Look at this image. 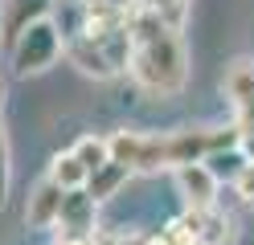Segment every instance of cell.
<instances>
[{"label": "cell", "mask_w": 254, "mask_h": 245, "mask_svg": "<svg viewBox=\"0 0 254 245\" xmlns=\"http://www.w3.org/2000/svg\"><path fill=\"white\" fill-rule=\"evenodd\" d=\"M127 37H131V57L127 70L152 94H181L189 82V53L181 41V29L164 25L156 12L127 4Z\"/></svg>", "instance_id": "cell-1"}, {"label": "cell", "mask_w": 254, "mask_h": 245, "mask_svg": "<svg viewBox=\"0 0 254 245\" xmlns=\"http://www.w3.org/2000/svg\"><path fill=\"white\" fill-rule=\"evenodd\" d=\"M62 49H66V41H62V29L50 21V16H41V21H33L17 41L8 45L12 74H17V78H29V74L50 70V65L58 61Z\"/></svg>", "instance_id": "cell-2"}, {"label": "cell", "mask_w": 254, "mask_h": 245, "mask_svg": "<svg viewBox=\"0 0 254 245\" xmlns=\"http://www.w3.org/2000/svg\"><path fill=\"white\" fill-rule=\"evenodd\" d=\"M221 90H226L230 106H234L238 135H250V131H254V61L250 57L230 61L226 78H221Z\"/></svg>", "instance_id": "cell-3"}, {"label": "cell", "mask_w": 254, "mask_h": 245, "mask_svg": "<svg viewBox=\"0 0 254 245\" xmlns=\"http://www.w3.org/2000/svg\"><path fill=\"white\" fill-rule=\"evenodd\" d=\"M177 225L193 241H201V245H230L234 241V221L217 204H209V208H185V217Z\"/></svg>", "instance_id": "cell-4"}, {"label": "cell", "mask_w": 254, "mask_h": 245, "mask_svg": "<svg viewBox=\"0 0 254 245\" xmlns=\"http://www.w3.org/2000/svg\"><path fill=\"white\" fill-rule=\"evenodd\" d=\"M217 184H221V180L209 172V163H205V159H193V163H181V168H177V188H181V196H185L189 208L217 204Z\"/></svg>", "instance_id": "cell-5"}, {"label": "cell", "mask_w": 254, "mask_h": 245, "mask_svg": "<svg viewBox=\"0 0 254 245\" xmlns=\"http://www.w3.org/2000/svg\"><path fill=\"white\" fill-rule=\"evenodd\" d=\"M94 196L86 188H70L62 196V208H58V225H62V237H90L94 233Z\"/></svg>", "instance_id": "cell-6"}, {"label": "cell", "mask_w": 254, "mask_h": 245, "mask_svg": "<svg viewBox=\"0 0 254 245\" xmlns=\"http://www.w3.org/2000/svg\"><path fill=\"white\" fill-rule=\"evenodd\" d=\"M41 16H50V0H4L0 4V41H4V49Z\"/></svg>", "instance_id": "cell-7"}, {"label": "cell", "mask_w": 254, "mask_h": 245, "mask_svg": "<svg viewBox=\"0 0 254 245\" xmlns=\"http://www.w3.org/2000/svg\"><path fill=\"white\" fill-rule=\"evenodd\" d=\"M62 196H66V188L54 184V180L45 176L41 184L29 192V200H25V225H29V229H50V225H58Z\"/></svg>", "instance_id": "cell-8"}, {"label": "cell", "mask_w": 254, "mask_h": 245, "mask_svg": "<svg viewBox=\"0 0 254 245\" xmlns=\"http://www.w3.org/2000/svg\"><path fill=\"white\" fill-rule=\"evenodd\" d=\"M66 57H70L82 74H90V78H115V74H119L115 65H111V57L103 53V45L90 41V37H82V33H74V37L66 41Z\"/></svg>", "instance_id": "cell-9"}, {"label": "cell", "mask_w": 254, "mask_h": 245, "mask_svg": "<svg viewBox=\"0 0 254 245\" xmlns=\"http://www.w3.org/2000/svg\"><path fill=\"white\" fill-rule=\"evenodd\" d=\"M127 180H131V168H127L123 159H107L103 168H94L90 172V180H86V192L94 196V200H111Z\"/></svg>", "instance_id": "cell-10"}, {"label": "cell", "mask_w": 254, "mask_h": 245, "mask_svg": "<svg viewBox=\"0 0 254 245\" xmlns=\"http://www.w3.org/2000/svg\"><path fill=\"white\" fill-rule=\"evenodd\" d=\"M50 180L54 184H62V188H86V180H90V172H86V163L78 159L74 151H58L54 159H50Z\"/></svg>", "instance_id": "cell-11"}, {"label": "cell", "mask_w": 254, "mask_h": 245, "mask_svg": "<svg viewBox=\"0 0 254 245\" xmlns=\"http://www.w3.org/2000/svg\"><path fill=\"white\" fill-rule=\"evenodd\" d=\"M70 151L86 163V172H94V168H103V163L111 159V143H107L103 135H82V139L70 147Z\"/></svg>", "instance_id": "cell-12"}, {"label": "cell", "mask_w": 254, "mask_h": 245, "mask_svg": "<svg viewBox=\"0 0 254 245\" xmlns=\"http://www.w3.org/2000/svg\"><path fill=\"white\" fill-rule=\"evenodd\" d=\"M131 4L156 12V16H160L164 25H172V29H181L185 16H189V0H131Z\"/></svg>", "instance_id": "cell-13"}, {"label": "cell", "mask_w": 254, "mask_h": 245, "mask_svg": "<svg viewBox=\"0 0 254 245\" xmlns=\"http://www.w3.org/2000/svg\"><path fill=\"white\" fill-rule=\"evenodd\" d=\"M205 163H209V172L221 180H234L238 172H242V163H246V155H242V147H221V151H209L205 155Z\"/></svg>", "instance_id": "cell-14"}, {"label": "cell", "mask_w": 254, "mask_h": 245, "mask_svg": "<svg viewBox=\"0 0 254 245\" xmlns=\"http://www.w3.org/2000/svg\"><path fill=\"white\" fill-rule=\"evenodd\" d=\"M234 192H238V196H242V200H246V204H254V163H250V159L242 163V172H238V176H234Z\"/></svg>", "instance_id": "cell-15"}, {"label": "cell", "mask_w": 254, "mask_h": 245, "mask_svg": "<svg viewBox=\"0 0 254 245\" xmlns=\"http://www.w3.org/2000/svg\"><path fill=\"white\" fill-rule=\"evenodd\" d=\"M0 196H8V139L0 127Z\"/></svg>", "instance_id": "cell-16"}, {"label": "cell", "mask_w": 254, "mask_h": 245, "mask_svg": "<svg viewBox=\"0 0 254 245\" xmlns=\"http://www.w3.org/2000/svg\"><path fill=\"white\" fill-rule=\"evenodd\" d=\"M86 241H90V245H127V241H123L119 233H107V229H103V233H99V229H94V233H90Z\"/></svg>", "instance_id": "cell-17"}, {"label": "cell", "mask_w": 254, "mask_h": 245, "mask_svg": "<svg viewBox=\"0 0 254 245\" xmlns=\"http://www.w3.org/2000/svg\"><path fill=\"white\" fill-rule=\"evenodd\" d=\"M58 245H90V241H86V237H62Z\"/></svg>", "instance_id": "cell-18"}, {"label": "cell", "mask_w": 254, "mask_h": 245, "mask_svg": "<svg viewBox=\"0 0 254 245\" xmlns=\"http://www.w3.org/2000/svg\"><path fill=\"white\" fill-rule=\"evenodd\" d=\"M0 208H4V196H0Z\"/></svg>", "instance_id": "cell-19"}, {"label": "cell", "mask_w": 254, "mask_h": 245, "mask_svg": "<svg viewBox=\"0 0 254 245\" xmlns=\"http://www.w3.org/2000/svg\"><path fill=\"white\" fill-rule=\"evenodd\" d=\"M66 4H78V0H66Z\"/></svg>", "instance_id": "cell-20"}]
</instances>
